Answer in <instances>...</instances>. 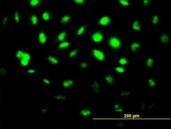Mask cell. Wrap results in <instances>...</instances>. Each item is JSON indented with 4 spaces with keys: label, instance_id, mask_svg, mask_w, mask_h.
<instances>
[{
    "label": "cell",
    "instance_id": "cell-44",
    "mask_svg": "<svg viewBox=\"0 0 171 129\" xmlns=\"http://www.w3.org/2000/svg\"><path fill=\"white\" fill-rule=\"evenodd\" d=\"M123 106L122 104L119 101H113L112 104V110L116 109Z\"/></svg>",
    "mask_w": 171,
    "mask_h": 129
},
{
    "label": "cell",
    "instance_id": "cell-4",
    "mask_svg": "<svg viewBox=\"0 0 171 129\" xmlns=\"http://www.w3.org/2000/svg\"><path fill=\"white\" fill-rule=\"evenodd\" d=\"M94 22L96 27L107 29L113 25L114 19L110 12L104 10L95 16Z\"/></svg>",
    "mask_w": 171,
    "mask_h": 129
},
{
    "label": "cell",
    "instance_id": "cell-8",
    "mask_svg": "<svg viewBox=\"0 0 171 129\" xmlns=\"http://www.w3.org/2000/svg\"><path fill=\"white\" fill-rule=\"evenodd\" d=\"M38 10H28L26 13V20L28 25L32 28H36L38 30L41 28L42 24L41 23Z\"/></svg>",
    "mask_w": 171,
    "mask_h": 129
},
{
    "label": "cell",
    "instance_id": "cell-16",
    "mask_svg": "<svg viewBox=\"0 0 171 129\" xmlns=\"http://www.w3.org/2000/svg\"><path fill=\"white\" fill-rule=\"evenodd\" d=\"M75 112L78 116L81 118H91L95 115L94 108L85 106H79Z\"/></svg>",
    "mask_w": 171,
    "mask_h": 129
},
{
    "label": "cell",
    "instance_id": "cell-38",
    "mask_svg": "<svg viewBox=\"0 0 171 129\" xmlns=\"http://www.w3.org/2000/svg\"><path fill=\"white\" fill-rule=\"evenodd\" d=\"M53 79L50 76H43L40 79L39 83L42 86H50L52 85Z\"/></svg>",
    "mask_w": 171,
    "mask_h": 129
},
{
    "label": "cell",
    "instance_id": "cell-7",
    "mask_svg": "<svg viewBox=\"0 0 171 129\" xmlns=\"http://www.w3.org/2000/svg\"><path fill=\"white\" fill-rule=\"evenodd\" d=\"M88 54L91 60L96 62H103L106 58L104 49L99 46H90L89 49Z\"/></svg>",
    "mask_w": 171,
    "mask_h": 129
},
{
    "label": "cell",
    "instance_id": "cell-34",
    "mask_svg": "<svg viewBox=\"0 0 171 129\" xmlns=\"http://www.w3.org/2000/svg\"><path fill=\"white\" fill-rule=\"evenodd\" d=\"M131 60L129 58L123 56H118L116 60L115 64L121 66H129Z\"/></svg>",
    "mask_w": 171,
    "mask_h": 129
},
{
    "label": "cell",
    "instance_id": "cell-10",
    "mask_svg": "<svg viewBox=\"0 0 171 129\" xmlns=\"http://www.w3.org/2000/svg\"><path fill=\"white\" fill-rule=\"evenodd\" d=\"M150 12V15L148 17V22L150 28H162L163 25V11L151 10Z\"/></svg>",
    "mask_w": 171,
    "mask_h": 129
},
{
    "label": "cell",
    "instance_id": "cell-30",
    "mask_svg": "<svg viewBox=\"0 0 171 129\" xmlns=\"http://www.w3.org/2000/svg\"><path fill=\"white\" fill-rule=\"evenodd\" d=\"M157 40L158 44L162 46H167L169 45L170 41V34L166 32L159 34L157 36Z\"/></svg>",
    "mask_w": 171,
    "mask_h": 129
},
{
    "label": "cell",
    "instance_id": "cell-17",
    "mask_svg": "<svg viewBox=\"0 0 171 129\" xmlns=\"http://www.w3.org/2000/svg\"><path fill=\"white\" fill-rule=\"evenodd\" d=\"M62 12L60 15L55 17L54 19L60 25L67 26L72 24L74 19L72 13L69 12Z\"/></svg>",
    "mask_w": 171,
    "mask_h": 129
},
{
    "label": "cell",
    "instance_id": "cell-25",
    "mask_svg": "<svg viewBox=\"0 0 171 129\" xmlns=\"http://www.w3.org/2000/svg\"><path fill=\"white\" fill-rule=\"evenodd\" d=\"M25 49L19 45L14 50H11V56L12 60L16 62L19 61L23 56Z\"/></svg>",
    "mask_w": 171,
    "mask_h": 129
},
{
    "label": "cell",
    "instance_id": "cell-5",
    "mask_svg": "<svg viewBox=\"0 0 171 129\" xmlns=\"http://www.w3.org/2000/svg\"><path fill=\"white\" fill-rule=\"evenodd\" d=\"M34 45L38 46H45L52 43L50 34L44 29L41 28L38 30L33 36Z\"/></svg>",
    "mask_w": 171,
    "mask_h": 129
},
{
    "label": "cell",
    "instance_id": "cell-6",
    "mask_svg": "<svg viewBox=\"0 0 171 129\" xmlns=\"http://www.w3.org/2000/svg\"><path fill=\"white\" fill-rule=\"evenodd\" d=\"M128 28L131 32L140 33L145 31V23L139 17H130L128 20Z\"/></svg>",
    "mask_w": 171,
    "mask_h": 129
},
{
    "label": "cell",
    "instance_id": "cell-36",
    "mask_svg": "<svg viewBox=\"0 0 171 129\" xmlns=\"http://www.w3.org/2000/svg\"><path fill=\"white\" fill-rule=\"evenodd\" d=\"M51 108L49 106L39 107V115L42 117L45 118L50 116Z\"/></svg>",
    "mask_w": 171,
    "mask_h": 129
},
{
    "label": "cell",
    "instance_id": "cell-29",
    "mask_svg": "<svg viewBox=\"0 0 171 129\" xmlns=\"http://www.w3.org/2000/svg\"><path fill=\"white\" fill-rule=\"evenodd\" d=\"M1 28H11L12 24L11 15L8 13L2 15L0 18Z\"/></svg>",
    "mask_w": 171,
    "mask_h": 129
},
{
    "label": "cell",
    "instance_id": "cell-2",
    "mask_svg": "<svg viewBox=\"0 0 171 129\" xmlns=\"http://www.w3.org/2000/svg\"><path fill=\"white\" fill-rule=\"evenodd\" d=\"M107 28L95 27L89 30L88 38L91 46H99L103 45L107 34Z\"/></svg>",
    "mask_w": 171,
    "mask_h": 129
},
{
    "label": "cell",
    "instance_id": "cell-9",
    "mask_svg": "<svg viewBox=\"0 0 171 129\" xmlns=\"http://www.w3.org/2000/svg\"><path fill=\"white\" fill-rule=\"evenodd\" d=\"M79 85V77L78 76H65L60 82V86L64 90H75Z\"/></svg>",
    "mask_w": 171,
    "mask_h": 129
},
{
    "label": "cell",
    "instance_id": "cell-18",
    "mask_svg": "<svg viewBox=\"0 0 171 129\" xmlns=\"http://www.w3.org/2000/svg\"><path fill=\"white\" fill-rule=\"evenodd\" d=\"M70 37L66 40L57 44L54 49L55 52H67L74 45Z\"/></svg>",
    "mask_w": 171,
    "mask_h": 129
},
{
    "label": "cell",
    "instance_id": "cell-41",
    "mask_svg": "<svg viewBox=\"0 0 171 129\" xmlns=\"http://www.w3.org/2000/svg\"><path fill=\"white\" fill-rule=\"evenodd\" d=\"M146 108L147 106L146 101L144 100L141 101L139 107V110L140 112L142 114H145Z\"/></svg>",
    "mask_w": 171,
    "mask_h": 129
},
{
    "label": "cell",
    "instance_id": "cell-42",
    "mask_svg": "<svg viewBox=\"0 0 171 129\" xmlns=\"http://www.w3.org/2000/svg\"><path fill=\"white\" fill-rule=\"evenodd\" d=\"M147 108L150 111H152L154 110L157 109V106L155 101L152 100L149 101L148 102Z\"/></svg>",
    "mask_w": 171,
    "mask_h": 129
},
{
    "label": "cell",
    "instance_id": "cell-24",
    "mask_svg": "<svg viewBox=\"0 0 171 129\" xmlns=\"http://www.w3.org/2000/svg\"><path fill=\"white\" fill-rule=\"evenodd\" d=\"M12 24L17 26H20L22 23L23 15L20 10L14 9L11 13Z\"/></svg>",
    "mask_w": 171,
    "mask_h": 129
},
{
    "label": "cell",
    "instance_id": "cell-11",
    "mask_svg": "<svg viewBox=\"0 0 171 129\" xmlns=\"http://www.w3.org/2000/svg\"><path fill=\"white\" fill-rule=\"evenodd\" d=\"M34 57L32 52L26 48L22 57L19 61L16 62L17 67L23 70L32 66Z\"/></svg>",
    "mask_w": 171,
    "mask_h": 129
},
{
    "label": "cell",
    "instance_id": "cell-20",
    "mask_svg": "<svg viewBox=\"0 0 171 129\" xmlns=\"http://www.w3.org/2000/svg\"><path fill=\"white\" fill-rule=\"evenodd\" d=\"M39 17L41 24L50 23L53 19H54L53 12L49 9H47L40 11Z\"/></svg>",
    "mask_w": 171,
    "mask_h": 129
},
{
    "label": "cell",
    "instance_id": "cell-23",
    "mask_svg": "<svg viewBox=\"0 0 171 129\" xmlns=\"http://www.w3.org/2000/svg\"><path fill=\"white\" fill-rule=\"evenodd\" d=\"M26 78L32 79L36 77L38 73L41 72L39 67L31 66L23 70Z\"/></svg>",
    "mask_w": 171,
    "mask_h": 129
},
{
    "label": "cell",
    "instance_id": "cell-22",
    "mask_svg": "<svg viewBox=\"0 0 171 129\" xmlns=\"http://www.w3.org/2000/svg\"><path fill=\"white\" fill-rule=\"evenodd\" d=\"M148 90L154 89L156 88L159 77L156 76H147L143 79Z\"/></svg>",
    "mask_w": 171,
    "mask_h": 129
},
{
    "label": "cell",
    "instance_id": "cell-28",
    "mask_svg": "<svg viewBox=\"0 0 171 129\" xmlns=\"http://www.w3.org/2000/svg\"><path fill=\"white\" fill-rule=\"evenodd\" d=\"M129 66H123L117 65L115 64L112 66V71L113 73H115L116 75L120 78L122 77L128 71Z\"/></svg>",
    "mask_w": 171,
    "mask_h": 129
},
{
    "label": "cell",
    "instance_id": "cell-40",
    "mask_svg": "<svg viewBox=\"0 0 171 129\" xmlns=\"http://www.w3.org/2000/svg\"><path fill=\"white\" fill-rule=\"evenodd\" d=\"M112 112L114 114L121 115L127 112L128 111V108L122 106L114 110H112Z\"/></svg>",
    "mask_w": 171,
    "mask_h": 129
},
{
    "label": "cell",
    "instance_id": "cell-21",
    "mask_svg": "<svg viewBox=\"0 0 171 129\" xmlns=\"http://www.w3.org/2000/svg\"><path fill=\"white\" fill-rule=\"evenodd\" d=\"M67 52V61L69 62H75L80 56V48L79 47L74 45Z\"/></svg>",
    "mask_w": 171,
    "mask_h": 129
},
{
    "label": "cell",
    "instance_id": "cell-12",
    "mask_svg": "<svg viewBox=\"0 0 171 129\" xmlns=\"http://www.w3.org/2000/svg\"><path fill=\"white\" fill-rule=\"evenodd\" d=\"M145 47L141 39H130L128 44V52L132 55H137L144 50Z\"/></svg>",
    "mask_w": 171,
    "mask_h": 129
},
{
    "label": "cell",
    "instance_id": "cell-1",
    "mask_svg": "<svg viewBox=\"0 0 171 129\" xmlns=\"http://www.w3.org/2000/svg\"><path fill=\"white\" fill-rule=\"evenodd\" d=\"M125 43V40L121 35L115 31L111 30L107 33L103 45L109 51L117 53L123 50Z\"/></svg>",
    "mask_w": 171,
    "mask_h": 129
},
{
    "label": "cell",
    "instance_id": "cell-32",
    "mask_svg": "<svg viewBox=\"0 0 171 129\" xmlns=\"http://www.w3.org/2000/svg\"><path fill=\"white\" fill-rule=\"evenodd\" d=\"M134 89H120L118 91L117 96L120 100H127L130 97L134 95Z\"/></svg>",
    "mask_w": 171,
    "mask_h": 129
},
{
    "label": "cell",
    "instance_id": "cell-43",
    "mask_svg": "<svg viewBox=\"0 0 171 129\" xmlns=\"http://www.w3.org/2000/svg\"><path fill=\"white\" fill-rule=\"evenodd\" d=\"M115 127L118 128H124L128 127V124L120 121H117L115 125Z\"/></svg>",
    "mask_w": 171,
    "mask_h": 129
},
{
    "label": "cell",
    "instance_id": "cell-39",
    "mask_svg": "<svg viewBox=\"0 0 171 129\" xmlns=\"http://www.w3.org/2000/svg\"><path fill=\"white\" fill-rule=\"evenodd\" d=\"M72 1L75 6L79 8L84 7L88 5L87 1L85 0H73Z\"/></svg>",
    "mask_w": 171,
    "mask_h": 129
},
{
    "label": "cell",
    "instance_id": "cell-26",
    "mask_svg": "<svg viewBox=\"0 0 171 129\" xmlns=\"http://www.w3.org/2000/svg\"><path fill=\"white\" fill-rule=\"evenodd\" d=\"M90 69V62L88 60H83L76 65L75 69L82 73H89Z\"/></svg>",
    "mask_w": 171,
    "mask_h": 129
},
{
    "label": "cell",
    "instance_id": "cell-14",
    "mask_svg": "<svg viewBox=\"0 0 171 129\" xmlns=\"http://www.w3.org/2000/svg\"><path fill=\"white\" fill-rule=\"evenodd\" d=\"M120 78L113 73L107 72L103 73L100 80L107 88H111L116 86L118 83V80Z\"/></svg>",
    "mask_w": 171,
    "mask_h": 129
},
{
    "label": "cell",
    "instance_id": "cell-19",
    "mask_svg": "<svg viewBox=\"0 0 171 129\" xmlns=\"http://www.w3.org/2000/svg\"><path fill=\"white\" fill-rule=\"evenodd\" d=\"M101 83L100 79H91L89 82L90 94L95 97H97L101 91Z\"/></svg>",
    "mask_w": 171,
    "mask_h": 129
},
{
    "label": "cell",
    "instance_id": "cell-13",
    "mask_svg": "<svg viewBox=\"0 0 171 129\" xmlns=\"http://www.w3.org/2000/svg\"><path fill=\"white\" fill-rule=\"evenodd\" d=\"M62 58L59 55L49 54L46 56L44 58V66L47 67L56 68L61 67Z\"/></svg>",
    "mask_w": 171,
    "mask_h": 129
},
{
    "label": "cell",
    "instance_id": "cell-31",
    "mask_svg": "<svg viewBox=\"0 0 171 129\" xmlns=\"http://www.w3.org/2000/svg\"><path fill=\"white\" fill-rule=\"evenodd\" d=\"M115 1L117 5L125 11H130L135 7L134 3L131 0H116Z\"/></svg>",
    "mask_w": 171,
    "mask_h": 129
},
{
    "label": "cell",
    "instance_id": "cell-45",
    "mask_svg": "<svg viewBox=\"0 0 171 129\" xmlns=\"http://www.w3.org/2000/svg\"><path fill=\"white\" fill-rule=\"evenodd\" d=\"M0 75L3 77H6L8 75V71L7 69L3 67L0 68Z\"/></svg>",
    "mask_w": 171,
    "mask_h": 129
},
{
    "label": "cell",
    "instance_id": "cell-37",
    "mask_svg": "<svg viewBox=\"0 0 171 129\" xmlns=\"http://www.w3.org/2000/svg\"><path fill=\"white\" fill-rule=\"evenodd\" d=\"M139 4L140 8L144 9L145 11L151 10L153 5L152 1L151 0H140Z\"/></svg>",
    "mask_w": 171,
    "mask_h": 129
},
{
    "label": "cell",
    "instance_id": "cell-33",
    "mask_svg": "<svg viewBox=\"0 0 171 129\" xmlns=\"http://www.w3.org/2000/svg\"><path fill=\"white\" fill-rule=\"evenodd\" d=\"M44 1L40 0H30L28 1V10H38Z\"/></svg>",
    "mask_w": 171,
    "mask_h": 129
},
{
    "label": "cell",
    "instance_id": "cell-3",
    "mask_svg": "<svg viewBox=\"0 0 171 129\" xmlns=\"http://www.w3.org/2000/svg\"><path fill=\"white\" fill-rule=\"evenodd\" d=\"M91 23L87 20L79 22L73 28L70 37L74 41L80 40L89 31Z\"/></svg>",
    "mask_w": 171,
    "mask_h": 129
},
{
    "label": "cell",
    "instance_id": "cell-15",
    "mask_svg": "<svg viewBox=\"0 0 171 129\" xmlns=\"http://www.w3.org/2000/svg\"><path fill=\"white\" fill-rule=\"evenodd\" d=\"M69 30L68 28L63 27L59 28L56 31L55 35L52 39V44H57L68 38L69 36Z\"/></svg>",
    "mask_w": 171,
    "mask_h": 129
},
{
    "label": "cell",
    "instance_id": "cell-27",
    "mask_svg": "<svg viewBox=\"0 0 171 129\" xmlns=\"http://www.w3.org/2000/svg\"><path fill=\"white\" fill-rule=\"evenodd\" d=\"M157 58L155 55L149 56L144 58L145 68L149 70L157 67Z\"/></svg>",
    "mask_w": 171,
    "mask_h": 129
},
{
    "label": "cell",
    "instance_id": "cell-35",
    "mask_svg": "<svg viewBox=\"0 0 171 129\" xmlns=\"http://www.w3.org/2000/svg\"><path fill=\"white\" fill-rule=\"evenodd\" d=\"M70 95L66 93H54L50 95L51 100L52 101H64L67 100Z\"/></svg>",
    "mask_w": 171,
    "mask_h": 129
}]
</instances>
